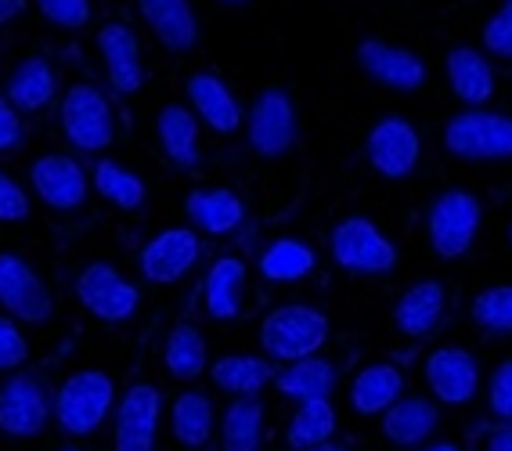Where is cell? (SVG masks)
<instances>
[{
    "label": "cell",
    "mask_w": 512,
    "mask_h": 451,
    "mask_svg": "<svg viewBox=\"0 0 512 451\" xmlns=\"http://www.w3.org/2000/svg\"><path fill=\"white\" fill-rule=\"evenodd\" d=\"M184 98H188V109L195 112V120L202 127H210L213 134H220V138H231V134L246 127V112L238 105L235 91L217 73L199 69V73L188 76L184 80Z\"/></svg>",
    "instance_id": "obj_16"
},
{
    "label": "cell",
    "mask_w": 512,
    "mask_h": 451,
    "mask_svg": "<svg viewBox=\"0 0 512 451\" xmlns=\"http://www.w3.org/2000/svg\"><path fill=\"white\" fill-rule=\"evenodd\" d=\"M37 11L40 19L51 22L58 29H87L94 19V0H37Z\"/></svg>",
    "instance_id": "obj_37"
},
{
    "label": "cell",
    "mask_w": 512,
    "mask_h": 451,
    "mask_svg": "<svg viewBox=\"0 0 512 451\" xmlns=\"http://www.w3.org/2000/svg\"><path fill=\"white\" fill-rule=\"evenodd\" d=\"M336 365L329 358H303V361H293V365H285L282 372L275 376V390L296 405L303 401H329L332 390H336Z\"/></svg>",
    "instance_id": "obj_29"
},
{
    "label": "cell",
    "mask_w": 512,
    "mask_h": 451,
    "mask_svg": "<svg viewBox=\"0 0 512 451\" xmlns=\"http://www.w3.org/2000/svg\"><path fill=\"white\" fill-rule=\"evenodd\" d=\"M404 397V372L394 361H372L357 372L350 383V408L357 415H379L383 419L390 408Z\"/></svg>",
    "instance_id": "obj_24"
},
{
    "label": "cell",
    "mask_w": 512,
    "mask_h": 451,
    "mask_svg": "<svg viewBox=\"0 0 512 451\" xmlns=\"http://www.w3.org/2000/svg\"><path fill=\"white\" fill-rule=\"evenodd\" d=\"M311 451H347V444H336V441H329V444H318V448H311Z\"/></svg>",
    "instance_id": "obj_46"
},
{
    "label": "cell",
    "mask_w": 512,
    "mask_h": 451,
    "mask_svg": "<svg viewBox=\"0 0 512 451\" xmlns=\"http://www.w3.org/2000/svg\"><path fill=\"white\" fill-rule=\"evenodd\" d=\"M275 365L256 354H224L210 365L213 387L231 397H260V390L275 383Z\"/></svg>",
    "instance_id": "obj_28"
},
{
    "label": "cell",
    "mask_w": 512,
    "mask_h": 451,
    "mask_svg": "<svg viewBox=\"0 0 512 451\" xmlns=\"http://www.w3.org/2000/svg\"><path fill=\"white\" fill-rule=\"evenodd\" d=\"M469 314L487 336H512V286L480 289L469 304Z\"/></svg>",
    "instance_id": "obj_36"
},
{
    "label": "cell",
    "mask_w": 512,
    "mask_h": 451,
    "mask_svg": "<svg viewBox=\"0 0 512 451\" xmlns=\"http://www.w3.org/2000/svg\"><path fill=\"white\" fill-rule=\"evenodd\" d=\"M426 383L444 405H469L480 390V365L466 347H437L426 358Z\"/></svg>",
    "instance_id": "obj_18"
},
{
    "label": "cell",
    "mask_w": 512,
    "mask_h": 451,
    "mask_svg": "<svg viewBox=\"0 0 512 451\" xmlns=\"http://www.w3.org/2000/svg\"><path fill=\"white\" fill-rule=\"evenodd\" d=\"M484 221V203L466 188H448L433 199L426 213V231H430V246L440 260L466 257L476 242V231Z\"/></svg>",
    "instance_id": "obj_5"
},
{
    "label": "cell",
    "mask_w": 512,
    "mask_h": 451,
    "mask_svg": "<svg viewBox=\"0 0 512 451\" xmlns=\"http://www.w3.org/2000/svg\"><path fill=\"white\" fill-rule=\"evenodd\" d=\"M224 451H260L264 444V405L260 397H231L220 423Z\"/></svg>",
    "instance_id": "obj_34"
},
{
    "label": "cell",
    "mask_w": 512,
    "mask_h": 451,
    "mask_svg": "<svg viewBox=\"0 0 512 451\" xmlns=\"http://www.w3.org/2000/svg\"><path fill=\"white\" fill-rule=\"evenodd\" d=\"M26 141V127H22V112L0 94V152H15Z\"/></svg>",
    "instance_id": "obj_42"
},
{
    "label": "cell",
    "mask_w": 512,
    "mask_h": 451,
    "mask_svg": "<svg viewBox=\"0 0 512 451\" xmlns=\"http://www.w3.org/2000/svg\"><path fill=\"white\" fill-rule=\"evenodd\" d=\"M0 311L26 325H44L55 314V296L47 282L19 253H0Z\"/></svg>",
    "instance_id": "obj_9"
},
{
    "label": "cell",
    "mask_w": 512,
    "mask_h": 451,
    "mask_svg": "<svg viewBox=\"0 0 512 451\" xmlns=\"http://www.w3.org/2000/svg\"><path fill=\"white\" fill-rule=\"evenodd\" d=\"M98 55L105 62L109 87L123 98L138 94L145 87V58H141V40L127 22H105L98 26Z\"/></svg>",
    "instance_id": "obj_17"
},
{
    "label": "cell",
    "mask_w": 512,
    "mask_h": 451,
    "mask_svg": "<svg viewBox=\"0 0 512 451\" xmlns=\"http://www.w3.org/2000/svg\"><path fill=\"white\" fill-rule=\"evenodd\" d=\"M73 289L83 311L94 314L98 322H127L141 304L138 286L119 275V267L109 260H94L83 267Z\"/></svg>",
    "instance_id": "obj_10"
},
{
    "label": "cell",
    "mask_w": 512,
    "mask_h": 451,
    "mask_svg": "<svg viewBox=\"0 0 512 451\" xmlns=\"http://www.w3.org/2000/svg\"><path fill=\"white\" fill-rule=\"evenodd\" d=\"M509 246H512V224H509Z\"/></svg>",
    "instance_id": "obj_48"
},
{
    "label": "cell",
    "mask_w": 512,
    "mask_h": 451,
    "mask_svg": "<svg viewBox=\"0 0 512 451\" xmlns=\"http://www.w3.org/2000/svg\"><path fill=\"white\" fill-rule=\"evenodd\" d=\"M4 98H8V102L15 105L22 116H37V112H44L47 105L58 98L55 65L47 62V58H40V55L22 58V62L15 65V73H11Z\"/></svg>",
    "instance_id": "obj_26"
},
{
    "label": "cell",
    "mask_w": 512,
    "mask_h": 451,
    "mask_svg": "<svg viewBox=\"0 0 512 451\" xmlns=\"http://www.w3.org/2000/svg\"><path fill=\"white\" fill-rule=\"evenodd\" d=\"M336 408L332 401H303L296 405V412L289 415V426H285V444L293 451H311L318 444H329L336 437Z\"/></svg>",
    "instance_id": "obj_35"
},
{
    "label": "cell",
    "mask_w": 512,
    "mask_h": 451,
    "mask_svg": "<svg viewBox=\"0 0 512 451\" xmlns=\"http://www.w3.org/2000/svg\"><path fill=\"white\" fill-rule=\"evenodd\" d=\"M419 156H422V138L404 116H383V120L368 130L365 159L375 174L386 177V181L412 177L415 166H419Z\"/></svg>",
    "instance_id": "obj_13"
},
{
    "label": "cell",
    "mask_w": 512,
    "mask_h": 451,
    "mask_svg": "<svg viewBox=\"0 0 512 451\" xmlns=\"http://www.w3.org/2000/svg\"><path fill=\"white\" fill-rule=\"evenodd\" d=\"M329 318L311 304H282L264 314L260 322V347L267 358L293 365V361L314 358L329 343Z\"/></svg>",
    "instance_id": "obj_2"
},
{
    "label": "cell",
    "mask_w": 512,
    "mask_h": 451,
    "mask_svg": "<svg viewBox=\"0 0 512 451\" xmlns=\"http://www.w3.org/2000/svg\"><path fill=\"white\" fill-rule=\"evenodd\" d=\"M505 4H512V0H505Z\"/></svg>",
    "instance_id": "obj_50"
},
{
    "label": "cell",
    "mask_w": 512,
    "mask_h": 451,
    "mask_svg": "<svg viewBox=\"0 0 512 451\" xmlns=\"http://www.w3.org/2000/svg\"><path fill=\"white\" fill-rule=\"evenodd\" d=\"M246 141L260 159H282L296 145V105L285 87L267 83L246 116Z\"/></svg>",
    "instance_id": "obj_7"
},
{
    "label": "cell",
    "mask_w": 512,
    "mask_h": 451,
    "mask_svg": "<svg viewBox=\"0 0 512 451\" xmlns=\"http://www.w3.org/2000/svg\"><path fill=\"white\" fill-rule=\"evenodd\" d=\"M91 188L105 199L109 206L123 213H138L148 199V188L134 170H127L123 163L116 159H98L94 163V177H91Z\"/></svg>",
    "instance_id": "obj_33"
},
{
    "label": "cell",
    "mask_w": 512,
    "mask_h": 451,
    "mask_svg": "<svg viewBox=\"0 0 512 451\" xmlns=\"http://www.w3.org/2000/svg\"><path fill=\"white\" fill-rule=\"evenodd\" d=\"M487 405L491 415L502 426H512V358L498 361V369L491 372V383H487Z\"/></svg>",
    "instance_id": "obj_39"
},
{
    "label": "cell",
    "mask_w": 512,
    "mask_h": 451,
    "mask_svg": "<svg viewBox=\"0 0 512 451\" xmlns=\"http://www.w3.org/2000/svg\"><path fill=\"white\" fill-rule=\"evenodd\" d=\"M33 213L26 185H19L8 170H0V224H22Z\"/></svg>",
    "instance_id": "obj_40"
},
{
    "label": "cell",
    "mask_w": 512,
    "mask_h": 451,
    "mask_svg": "<svg viewBox=\"0 0 512 451\" xmlns=\"http://www.w3.org/2000/svg\"><path fill=\"white\" fill-rule=\"evenodd\" d=\"M163 365L177 383H195L202 372L210 369V347L206 336L195 322H177L166 336L163 347Z\"/></svg>",
    "instance_id": "obj_31"
},
{
    "label": "cell",
    "mask_w": 512,
    "mask_h": 451,
    "mask_svg": "<svg viewBox=\"0 0 512 451\" xmlns=\"http://www.w3.org/2000/svg\"><path fill=\"white\" fill-rule=\"evenodd\" d=\"M22 11H26V0H0V29L19 19Z\"/></svg>",
    "instance_id": "obj_44"
},
{
    "label": "cell",
    "mask_w": 512,
    "mask_h": 451,
    "mask_svg": "<svg viewBox=\"0 0 512 451\" xmlns=\"http://www.w3.org/2000/svg\"><path fill=\"white\" fill-rule=\"evenodd\" d=\"M444 76H448L458 102L469 109H484L498 87L491 58H484V51H476V47H451L444 55Z\"/></svg>",
    "instance_id": "obj_22"
},
{
    "label": "cell",
    "mask_w": 512,
    "mask_h": 451,
    "mask_svg": "<svg viewBox=\"0 0 512 451\" xmlns=\"http://www.w3.org/2000/svg\"><path fill=\"white\" fill-rule=\"evenodd\" d=\"M163 423V394L156 383H134L112 412V451H156Z\"/></svg>",
    "instance_id": "obj_8"
},
{
    "label": "cell",
    "mask_w": 512,
    "mask_h": 451,
    "mask_svg": "<svg viewBox=\"0 0 512 451\" xmlns=\"http://www.w3.org/2000/svg\"><path fill=\"white\" fill-rule=\"evenodd\" d=\"M426 451H462L458 444H451V441H437V444H430Z\"/></svg>",
    "instance_id": "obj_45"
},
{
    "label": "cell",
    "mask_w": 512,
    "mask_h": 451,
    "mask_svg": "<svg viewBox=\"0 0 512 451\" xmlns=\"http://www.w3.org/2000/svg\"><path fill=\"white\" fill-rule=\"evenodd\" d=\"M354 62L368 80H375L379 87H386V91L412 94L426 83V62H422L415 51L390 44V40H383V37L361 40V44L354 47Z\"/></svg>",
    "instance_id": "obj_15"
},
{
    "label": "cell",
    "mask_w": 512,
    "mask_h": 451,
    "mask_svg": "<svg viewBox=\"0 0 512 451\" xmlns=\"http://www.w3.org/2000/svg\"><path fill=\"white\" fill-rule=\"evenodd\" d=\"M62 451H80V448H62Z\"/></svg>",
    "instance_id": "obj_49"
},
{
    "label": "cell",
    "mask_w": 512,
    "mask_h": 451,
    "mask_svg": "<svg viewBox=\"0 0 512 451\" xmlns=\"http://www.w3.org/2000/svg\"><path fill=\"white\" fill-rule=\"evenodd\" d=\"M484 47L491 55L512 62V4H502L484 26Z\"/></svg>",
    "instance_id": "obj_41"
},
{
    "label": "cell",
    "mask_w": 512,
    "mask_h": 451,
    "mask_svg": "<svg viewBox=\"0 0 512 451\" xmlns=\"http://www.w3.org/2000/svg\"><path fill=\"white\" fill-rule=\"evenodd\" d=\"M448 311V289L437 278H422L401 293L394 307V325L404 340H430Z\"/></svg>",
    "instance_id": "obj_20"
},
{
    "label": "cell",
    "mask_w": 512,
    "mask_h": 451,
    "mask_svg": "<svg viewBox=\"0 0 512 451\" xmlns=\"http://www.w3.org/2000/svg\"><path fill=\"white\" fill-rule=\"evenodd\" d=\"M440 423V408L437 401H426V397H401L390 412L383 415V437L397 448H415L437 430Z\"/></svg>",
    "instance_id": "obj_30"
},
{
    "label": "cell",
    "mask_w": 512,
    "mask_h": 451,
    "mask_svg": "<svg viewBox=\"0 0 512 451\" xmlns=\"http://www.w3.org/2000/svg\"><path fill=\"white\" fill-rule=\"evenodd\" d=\"M444 148L462 163L512 159V116L491 109H466L444 123Z\"/></svg>",
    "instance_id": "obj_4"
},
{
    "label": "cell",
    "mask_w": 512,
    "mask_h": 451,
    "mask_svg": "<svg viewBox=\"0 0 512 451\" xmlns=\"http://www.w3.org/2000/svg\"><path fill=\"white\" fill-rule=\"evenodd\" d=\"M246 282L249 267L238 253L217 257L202 278V311L210 314L213 322H235L246 304Z\"/></svg>",
    "instance_id": "obj_21"
},
{
    "label": "cell",
    "mask_w": 512,
    "mask_h": 451,
    "mask_svg": "<svg viewBox=\"0 0 512 451\" xmlns=\"http://www.w3.org/2000/svg\"><path fill=\"white\" fill-rule=\"evenodd\" d=\"M217 4H228V8H242V4H253V0H217Z\"/></svg>",
    "instance_id": "obj_47"
},
{
    "label": "cell",
    "mask_w": 512,
    "mask_h": 451,
    "mask_svg": "<svg viewBox=\"0 0 512 451\" xmlns=\"http://www.w3.org/2000/svg\"><path fill=\"white\" fill-rule=\"evenodd\" d=\"M138 15L170 55H188L199 47V15L192 0H138Z\"/></svg>",
    "instance_id": "obj_19"
},
{
    "label": "cell",
    "mask_w": 512,
    "mask_h": 451,
    "mask_svg": "<svg viewBox=\"0 0 512 451\" xmlns=\"http://www.w3.org/2000/svg\"><path fill=\"white\" fill-rule=\"evenodd\" d=\"M213 426H217V408L202 390H184L170 405V433L174 441L188 451H206L213 441Z\"/></svg>",
    "instance_id": "obj_27"
},
{
    "label": "cell",
    "mask_w": 512,
    "mask_h": 451,
    "mask_svg": "<svg viewBox=\"0 0 512 451\" xmlns=\"http://www.w3.org/2000/svg\"><path fill=\"white\" fill-rule=\"evenodd\" d=\"M58 127L76 152H105L116 141V112L98 83L76 80L58 102Z\"/></svg>",
    "instance_id": "obj_3"
},
{
    "label": "cell",
    "mask_w": 512,
    "mask_h": 451,
    "mask_svg": "<svg viewBox=\"0 0 512 451\" xmlns=\"http://www.w3.org/2000/svg\"><path fill=\"white\" fill-rule=\"evenodd\" d=\"M116 412V383L109 372L101 369H80L58 383L51 397V415L62 433L69 437H91L109 423Z\"/></svg>",
    "instance_id": "obj_1"
},
{
    "label": "cell",
    "mask_w": 512,
    "mask_h": 451,
    "mask_svg": "<svg viewBox=\"0 0 512 451\" xmlns=\"http://www.w3.org/2000/svg\"><path fill=\"white\" fill-rule=\"evenodd\" d=\"M199 127L202 123L195 120V112L181 102H170L159 109L156 116V138L163 145L166 159L177 166V170H195L202 159L199 148Z\"/></svg>",
    "instance_id": "obj_25"
},
{
    "label": "cell",
    "mask_w": 512,
    "mask_h": 451,
    "mask_svg": "<svg viewBox=\"0 0 512 451\" xmlns=\"http://www.w3.org/2000/svg\"><path fill=\"white\" fill-rule=\"evenodd\" d=\"M29 361V340L26 332L19 329L15 318L0 314V376H15L26 369Z\"/></svg>",
    "instance_id": "obj_38"
},
{
    "label": "cell",
    "mask_w": 512,
    "mask_h": 451,
    "mask_svg": "<svg viewBox=\"0 0 512 451\" xmlns=\"http://www.w3.org/2000/svg\"><path fill=\"white\" fill-rule=\"evenodd\" d=\"M484 451H512V426H498V430L487 433Z\"/></svg>",
    "instance_id": "obj_43"
},
{
    "label": "cell",
    "mask_w": 512,
    "mask_h": 451,
    "mask_svg": "<svg viewBox=\"0 0 512 451\" xmlns=\"http://www.w3.org/2000/svg\"><path fill=\"white\" fill-rule=\"evenodd\" d=\"M184 213L192 217V224L206 235H231L246 221V203L242 195L228 185L217 188H192L184 199Z\"/></svg>",
    "instance_id": "obj_23"
},
{
    "label": "cell",
    "mask_w": 512,
    "mask_h": 451,
    "mask_svg": "<svg viewBox=\"0 0 512 451\" xmlns=\"http://www.w3.org/2000/svg\"><path fill=\"white\" fill-rule=\"evenodd\" d=\"M29 185L47 210L73 213L91 199V174L80 166V159L65 152H47L29 166Z\"/></svg>",
    "instance_id": "obj_12"
},
{
    "label": "cell",
    "mask_w": 512,
    "mask_h": 451,
    "mask_svg": "<svg viewBox=\"0 0 512 451\" xmlns=\"http://www.w3.org/2000/svg\"><path fill=\"white\" fill-rule=\"evenodd\" d=\"M260 275L264 282H278V286H289V282H303L318 267V253L303 239H275L271 246L260 253Z\"/></svg>",
    "instance_id": "obj_32"
},
{
    "label": "cell",
    "mask_w": 512,
    "mask_h": 451,
    "mask_svg": "<svg viewBox=\"0 0 512 451\" xmlns=\"http://www.w3.org/2000/svg\"><path fill=\"white\" fill-rule=\"evenodd\" d=\"M51 423H55L51 397L33 372H15L0 383V433L26 441L40 437Z\"/></svg>",
    "instance_id": "obj_11"
},
{
    "label": "cell",
    "mask_w": 512,
    "mask_h": 451,
    "mask_svg": "<svg viewBox=\"0 0 512 451\" xmlns=\"http://www.w3.org/2000/svg\"><path fill=\"white\" fill-rule=\"evenodd\" d=\"M329 253L350 275H390L401 260L397 246L368 217H347L329 235Z\"/></svg>",
    "instance_id": "obj_6"
},
{
    "label": "cell",
    "mask_w": 512,
    "mask_h": 451,
    "mask_svg": "<svg viewBox=\"0 0 512 451\" xmlns=\"http://www.w3.org/2000/svg\"><path fill=\"white\" fill-rule=\"evenodd\" d=\"M202 260V239L195 228H166L145 242L141 249V278L152 286H177L188 278L195 264Z\"/></svg>",
    "instance_id": "obj_14"
}]
</instances>
